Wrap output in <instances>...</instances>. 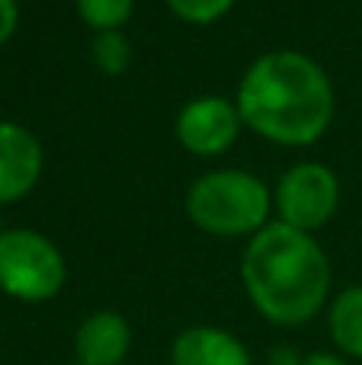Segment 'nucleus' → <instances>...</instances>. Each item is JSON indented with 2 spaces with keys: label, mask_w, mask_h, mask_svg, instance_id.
<instances>
[{
  "label": "nucleus",
  "mask_w": 362,
  "mask_h": 365,
  "mask_svg": "<svg viewBox=\"0 0 362 365\" xmlns=\"http://www.w3.org/2000/svg\"><path fill=\"white\" fill-rule=\"evenodd\" d=\"M237 113L254 132L279 145H311L333 115L327 74L299 51H273L244 74Z\"/></svg>",
  "instance_id": "obj_1"
},
{
  "label": "nucleus",
  "mask_w": 362,
  "mask_h": 365,
  "mask_svg": "<svg viewBox=\"0 0 362 365\" xmlns=\"http://www.w3.org/2000/svg\"><path fill=\"white\" fill-rule=\"evenodd\" d=\"M244 285L250 302L273 324H305L321 311L331 289V266L305 231L267 225L244 253Z\"/></svg>",
  "instance_id": "obj_2"
},
{
  "label": "nucleus",
  "mask_w": 362,
  "mask_h": 365,
  "mask_svg": "<svg viewBox=\"0 0 362 365\" xmlns=\"http://www.w3.org/2000/svg\"><path fill=\"white\" fill-rule=\"evenodd\" d=\"M190 218L212 234H250L267 221L269 195L263 182L244 170H222L196 180L186 195Z\"/></svg>",
  "instance_id": "obj_3"
},
{
  "label": "nucleus",
  "mask_w": 362,
  "mask_h": 365,
  "mask_svg": "<svg viewBox=\"0 0 362 365\" xmlns=\"http://www.w3.org/2000/svg\"><path fill=\"white\" fill-rule=\"evenodd\" d=\"M64 282V259L36 231L0 234V289L23 302H45Z\"/></svg>",
  "instance_id": "obj_4"
},
{
  "label": "nucleus",
  "mask_w": 362,
  "mask_h": 365,
  "mask_svg": "<svg viewBox=\"0 0 362 365\" xmlns=\"http://www.w3.org/2000/svg\"><path fill=\"white\" fill-rule=\"evenodd\" d=\"M337 180L321 164H299L279 180L276 205H279L282 225L295 231H314L321 227L337 208Z\"/></svg>",
  "instance_id": "obj_5"
},
{
  "label": "nucleus",
  "mask_w": 362,
  "mask_h": 365,
  "mask_svg": "<svg viewBox=\"0 0 362 365\" xmlns=\"http://www.w3.org/2000/svg\"><path fill=\"white\" fill-rule=\"evenodd\" d=\"M241 113L228 100L202 96L192 100L177 119V138L192 154H222L237 138Z\"/></svg>",
  "instance_id": "obj_6"
},
{
  "label": "nucleus",
  "mask_w": 362,
  "mask_h": 365,
  "mask_svg": "<svg viewBox=\"0 0 362 365\" xmlns=\"http://www.w3.org/2000/svg\"><path fill=\"white\" fill-rule=\"evenodd\" d=\"M42 170V148L26 128L0 125V202H13L32 189Z\"/></svg>",
  "instance_id": "obj_7"
},
{
  "label": "nucleus",
  "mask_w": 362,
  "mask_h": 365,
  "mask_svg": "<svg viewBox=\"0 0 362 365\" xmlns=\"http://www.w3.org/2000/svg\"><path fill=\"white\" fill-rule=\"evenodd\" d=\"M132 346L128 321L115 311H96L77 327L74 349L81 365H122Z\"/></svg>",
  "instance_id": "obj_8"
},
{
  "label": "nucleus",
  "mask_w": 362,
  "mask_h": 365,
  "mask_svg": "<svg viewBox=\"0 0 362 365\" xmlns=\"http://www.w3.org/2000/svg\"><path fill=\"white\" fill-rule=\"evenodd\" d=\"M173 365H250L237 336L218 327H190L173 340Z\"/></svg>",
  "instance_id": "obj_9"
},
{
  "label": "nucleus",
  "mask_w": 362,
  "mask_h": 365,
  "mask_svg": "<svg viewBox=\"0 0 362 365\" xmlns=\"http://www.w3.org/2000/svg\"><path fill=\"white\" fill-rule=\"evenodd\" d=\"M331 336L343 353L362 359V285L337 295L331 308Z\"/></svg>",
  "instance_id": "obj_10"
},
{
  "label": "nucleus",
  "mask_w": 362,
  "mask_h": 365,
  "mask_svg": "<svg viewBox=\"0 0 362 365\" xmlns=\"http://www.w3.org/2000/svg\"><path fill=\"white\" fill-rule=\"evenodd\" d=\"M135 0H77V10L93 29L115 32L128 19Z\"/></svg>",
  "instance_id": "obj_11"
},
{
  "label": "nucleus",
  "mask_w": 362,
  "mask_h": 365,
  "mask_svg": "<svg viewBox=\"0 0 362 365\" xmlns=\"http://www.w3.org/2000/svg\"><path fill=\"white\" fill-rule=\"evenodd\" d=\"M173 6L180 19H190V23H212L228 10L234 0H167Z\"/></svg>",
  "instance_id": "obj_12"
},
{
  "label": "nucleus",
  "mask_w": 362,
  "mask_h": 365,
  "mask_svg": "<svg viewBox=\"0 0 362 365\" xmlns=\"http://www.w3.org/2000/svg\"><path fill=\"white\" fill-rule=\"evenodd\" d=\"M125 58H128V48H125V38L122 36H115V32H103V36L96 38V61H100L109 74L122 71Z\"/></svg>",
  "instance_id": "obj_13"
},
{
  "label": "nucleus",
  "mask_w": 362,
  "mask_h": 365,
  "mask_svg": "<svg viewBox=\"0 0 362 365\" xmlns=\"http://www.w3.org/2000/svg\"><path fill=\"white\" fill-rule=\"evenodd\" d=\"M16 29V0H0V45Z\"/></svg>",
  "instance_id": "obj_14"
},
{
  "label": "nucleus",
  "mask_w": 362,
  "mask_h": 365,
  "mask_svg": "<svg viewBox=\"0 0 362 365\" xmlns=\"http://www.w3.org/2000/svg\"><path fill=\"white\" fill-rule=\"evenodd\" d=\"M299 365H346V362L331 353H311V356H305V359H299Z\"/></svg>",
  "instance_id": "obj_15"
},
{
  "label": "nucleus",
  "mask_w": 362,
  "mask_h": 365,
  "mask_svg": "<svg viewBox=\"0 0 362 365\" xmlns=\"http://www.w3.org/2000/svg\"><path fill=\"white\" fill-rule=\"evenodd\" d=\"M71 365H81V362H71Z\"/></svg>",
  "instance_id": "obj_16"
}]
</instances>
